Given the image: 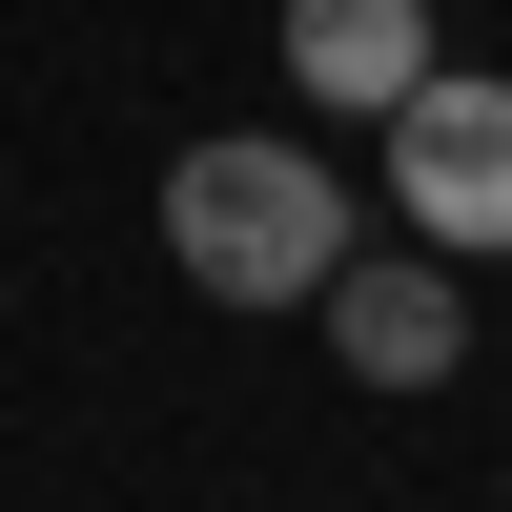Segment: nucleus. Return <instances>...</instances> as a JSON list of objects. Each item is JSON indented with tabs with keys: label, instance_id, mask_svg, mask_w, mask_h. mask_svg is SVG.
<instances>
[{
	"label": "nucleus",
	"instance_id": "f257e3e1",
	"mask_svg": "<svg viewBox=\"0 0 512 512\" xmlns=\"http://www.w3.org/2000/svg\"><path fill=\"white\" fill-rule=\"evenodd\" d=\"M164 246H185L205 308H328V267H349V185H328L308 123H205V144L164 164Z\"/></svg>",
	"mask_w": 512,
	"mask_h": 512
},
{
	"label": "nucleus",
	"instance_id": "f03ea898",
	"mask_svg": "<svg viewBox=\"0 0 512 512\" xmlns=\"http://www.w3.org/2000/svg\"><path fill=\"white\" fill-rule=\"evenodd\" d=\"M390 205H410L431 267H512V82H472V62L410 82L390 103Z\"/></svg>",
	"mask_w": 512,
	"mask_h": 512
},
{
	"label": "nucleus",
	"instance_id": "20e7f679",
	"mask_svg": "<svg viewBox=\"0 0 512 512\" xmlns=\"http://www.w3.org/2000/svg\"><path fill=\"white\" fill-rule=\"evenodd\" d=\"M431 62H451L431 0H287V82H308V123H390Z\"/></svg>",
	"mask_w": 512,
	"mask_h": 512
},
{
	"label": "nucleus",
	"instance_id": "7ed1b4c3",
	"mask_svg": "<svg viewBox=\"0 0 512 512\" xmlns=\"http://www.w3.org/2000/svg\"><path fill=\"white\" fill-rule=\"evenodd\" d=\"M328 349H349V390H431V369L472 349V287H451L431 246H349V267H328Z\"/></svg>",
	"mask_w": 512,
	"mask_h": 512
}]
</instances>
